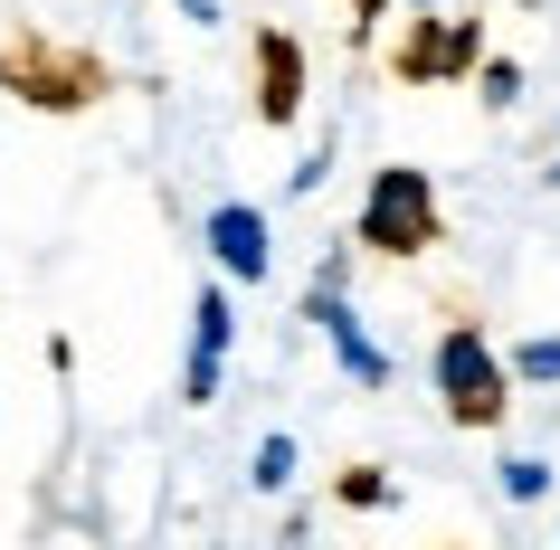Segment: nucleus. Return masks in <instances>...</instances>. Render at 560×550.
Here are the masks:
<instances>
[{"mask_svg":"<svg viewBox=\"0 0 560 550\" xmlns=\"http://www.w3.org/2000/svg\"><path fill=\"white\" fill-rule=\"evenodd\" d=\"M446 229V209H438V180L418 172V162H389V172H371V190H361V219L352 237L371 247V257H428Z\"/></svg>","mask_w":560,"mask_h":550,"instance_id":"nucleus-1","label":"nucleus"},{"mask_svg":"<svg viewBox=\"0 0 560 550\" xmlns=\"http://www.w3.org/2000/svg\"><path fill=\"white\" fill-rule=\"evenodd\" d=\"M428 379H438V399L456 428H494L503 408H513V371H503V351L475 332V323H446L438 332V361H428Z\"/></svg>","mask_w":560,"mask_h":550,"instance_id":"nucleus-2","label":"nucleus"},{"mask_svg":"<svg viewBox=\"0 0 560 550\" xmlns=\"http://www.w3.org/2000/svg\"><path fill=\"white\" fill-rule=\"evenodd\" d=\"M229 342H237V294L209 276L190 294V361H180V399L190 408H219V371H229Z\"/></svg>","mask_w":560,"mask_h":550,"instance_id":"nucleus-3","label":"nucleus"},{"mask_svg":"<svg viewBox=\"0 0 560 550\" xmlns=\"http://www.w3.org/2000/svg\"><path fill=\"white\" fill-rule=\"evenodd\" d=\"M200 237H209L219 285H266V276H276V229H266V209H257V200H219Z\"/></svg>","mask_w":560,"mask_h":550,"instance_id":"nucleus-4","label":"nucleus"},{"mask_svg":"<svg viewBox=\"0 0 560 550\" xmlns=\"http://www.w3.org/2000/svg\"><path fill=\"white\" fill-rule=\"evenodd\" d=\"M304 323H314V332L332 342V361H342V379H352V389H389V379H399V361H389V351L371 342V332H361L352 294H324V285H304Z\"/></svg>","mask_w":560,"mask_h":550,"instance_id":"nucleus-5","label":"nucleus"},{"mask_svg":"<svg viewBox=\"0 0 560 550\" xmlns=\"http://www.w3.org/2000/svg\"><path fill=\"white\" fill-rule=\"evenodd\" d=\"M466 67H485V30L475 20H418L409 48H399L409 86H438V77H466Z\"/></svg>","mask_w":560,"mask_h":550,"instance_id":"nucleus-6","label":"nucleus"},{"mask_svg":"<svg viewBox=\"0 0 560 550\" xmlns=\"http://www.w3.org/2000/svg\"><path fill=\"white\" fill-rule=\"evenodd\" d=\"M295 95H304V58H295V38L266 30V38H257V115H266V124H295Z\"/></svg>","mask_w":560,"mask_h":550,"instance_id":"nucleus-7","label":"nucleus"},{"mask_svg":"<svg viewBox=\"0 0 560 550\" xmlns=\"http://www.w3.org/2000/svg\"><path fill=\"white\" fill-rule=\"evenodd\" d=\"M494 493L513 503V513L551 503V456H503V465H494Z\"/></svg>","mask_w":560,"mask_h":550,"instance_id":"nucleus-8","label":"nucleus"},{"mask_svg":"<svg viewBox=\"0 0 560 550\" xmlns=\"http://www.w3.org/2000/svg\"><path fill=\"white\" fill-rule=\"evenodd\" d=\"M295 475H304V465H295V436L266 428V436H257V456H247V484H257V493H285Z\"/></svg>","mask_w":560,"mask_h":550,"instance_id":"nucleus-9","label":"nucleus"},{"mask_svg":"<svg viewBox=\"0 0 560 550\" xmlns=\"http://www.w3.org/2000/svg\"><path fill=\"white\" fill-rule=\"evenodd\" d=\"M332 493H342V513H389V503H399V484H389L381 465H352Z\"/></svg>","mask_w":560,"mask_h":550,"instance_id":"nucleus-10","label":"nucleus"},{"mask_svg":"<svg viewBox=\"0 0 560 550\" xmlns=\"http://www.w3.org/2000/svg\"><path fill=\"white\" fill-rule=\"evenodd\" d=\"M503 371L532 379V389H551V379H560V332H541V342H523V351H503Z\"/></svg>","mask_w":560,"mask_h":550,"instance_id":"nucleus-11","label":"nucleus"},{"mask_svg":"<svg viewBox=\"0 0 560 550\" xmlns=\"http://www.w3.org/2000/svg\"><path fill=\"white\" fill-rule=\"evenodd\" d=\"M475 86H485V105H523V67H513V58H485V67H475Z\"/></svg>","mask_w":560,"mask_h":550,"instance_id":"nucleus-12","label":"nucleus"},{"mask_svg":"<svg viewBox=\"0 0 560 550\" xmlns=\"http://www.w3.org/2000/svg\"><path fill=\"white\" fill-rule=\"evenodd\" d=\"M314 285H324V294H342V285H352V247H332V257L314 266Z\"/></svg>","mask_w":560,"mask_h":550,"instance_id":"nucleus-13","label":"nucleus"},{"mask_svg":"<svg viewBox=\"0 0 560 550\" xmlns=\"http://www.w3.org/2000/svg\"><path fill=\"white\" fill-rule=\"evenodd\" d=\"M324 172H332V152L314 143V152H304V162H295V172H285V180H295V190H324Z\"/></svg>","mask_w":560,"mask_h":550,"instance_id":"nucleus-14","label":"nucleus"},{"mask_svg":"<svg viewBox=\"0 0 560 550\" xmlns=\"http://www.w3.org/2000/svg\"><path fill=\"white\" fill-rule=\"evenodd\" d=\"M180 20H190V30H219L229 10H219V0H180Z\"/></svg>","mask_w":560,"mask_h":550,"instance_id":"nucleus-15","label":"nucleus"},{"mask_svg":"<svg viewBox=\"0 0 560 550\" xmlns=\"http://www.w3.org/2000/svg\"><path fill=\"white\" fill-rule=\"evenodd\" d=\"M389 10H418V20H446L456 0H389Z\"/></svg>","mask_w":560,"mask_h":550,"instance_id":"nucleus-16","label":"nucleus"},{"mask_svg":"<svg viewBox=\"0 0 560 550\" xmlns=\"http://www.w3.org/2000/svg\"><path fill=\"white\" fill-rule=\"evenodd\" d=\"M352 10H361V20H371V10H389V0H352Z\"/></svg>","mask_w":560,"mask_h":550,"instance_id":"nucleus-17","label":"nucleus"},{"mask_svg":"<svg viewBox=\"0 0 560 550\" xmlns=\"http://www.w3.org/2000/svg\"><path fill=\"white\" fill-rule=\"evenodd\" d=\"M551 190H560V162H551Z\"/></svg>","mask_w":560,"mask_h":550,"instance_id":"nucleus-18","label":"nucleus"}]
</instances>
